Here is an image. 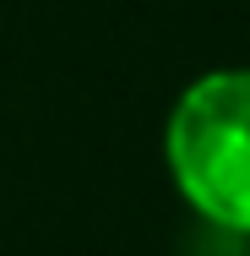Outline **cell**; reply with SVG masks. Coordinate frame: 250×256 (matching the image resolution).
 <instances>
[{"instance_id": "cell-1", "label": "cell", "mask_w": 250, "mask_h": 256, "mask_svg": "<svg viewBox=\"0 0 250 256\" xmlns=\"http://www.w3.org/2000/svg\"><path fill=\"white\" fill-rule=\"evenodd\" d=\"M185 196L218 229H250V71L196 82L169 126Z\"/></svg>"}]
</instances>
